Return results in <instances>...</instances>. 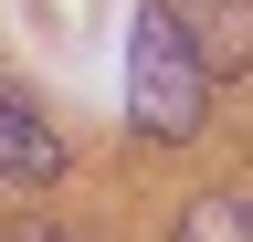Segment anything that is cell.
<instances>
[{"mask_svg":"<svg viewBox=\"0 0 253 242\" xmlns=\"http://www.w3.org/2000/svg\"><path fill=\"white\" fill-rule=\"evenodd\" d=\"M201 116H211V74H201V53H190L179 11L148 0L137 32H126V127L158 137V147H179V137H201Z\"/></svg>","mask_w":253,"mask_h":242,"instance_id":"6da1fadb","label":"cell"},{"mask_svg":"<svg viewBox=\"0 0 253 242\" xmlns=\"http://www.w3.org/2000/svg\"><path fill=\"white\" fill-rule=\"evenodd\" d=\"M42 179H63V137L42 105H21L0 84V190H42Z\"/></svg>","mask_w":253,"mask_h":242,"instance_id":"7a4b0ae2","label":"cell"},{"mask_svg":"<svg viewBox=\"0 0 253 242\" xmlns=\"http://www.w3.org/2000/svg\"><path fill=\"white\" fill-rule=\"evenodd\" d=\"M169 11H179V32H190V53H201L211 84L253 74V0H169Z\"/></svg>","mask_w":253,"mask_h":242,"instance_id":"3957f363","label":"cell"},{"mask_svg":"<svg viewBox=\"0 0 253 242\" xmlns=\"http://www.w3.org/2000/svg\"><path fill=\"white\" fill-rule=\"evenodd\" d=\"M179 242H253V190H211L179 210Z\"/></svg>","mask_w":253,"mask_h":242,"instance_id":"277c9868","label":"cell"},{"mask_svg":"<svg viewBox=\"0 0 253 242\" xmlns=\"http://www.w3.org/2000/svg\"><path fill=\"white\" fill-rule=\"evenodd\" d=\"M0 242H74V232H42V221H21V232H0Z\"/></svg>","mask_w":253,"mask_h":242,"instance_id":"5b68a950","label":"cell"}]
</instances>
